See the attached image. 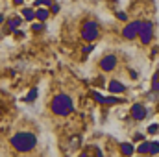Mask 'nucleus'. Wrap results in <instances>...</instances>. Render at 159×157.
Here are the masks:
<instances>
[{
  "mask_svg": "<svg viewBox=\"0 0 159 157\" xmlns=\"http://www.w3.org/2000/svg\"><path fill=\"white\" fill-rule=\"evenodd\" d=\"M100 34V26L96 20H87L83 22V28H81V37L85 41H94Z\"/></svg>",
  "mask_w": 159,
  "mask_h": 157,
  "instance_id": "obj_3",
  "label": "nucleus"
},
{
  "mask_svg": "<svg viewBox=\"0 0 159 157\" xmlns=\"http://www.w3.org/2000/svg\"><path fill=\"white\" fill-rule=\"evenodd\" d=\"M2 22H4V15H0V24H2Z\"/></svg>",
  "mask_w": 159,
  "mask_h": 157,
  "instance_id": "obj_27",
  "label": "nucleus"
},
{
  "mask_svg": "<svg viewBox=\"0 0 159 157\" xmlns=\"http://www.w3.org/2000/svg\"><path fill=\"white\" fill-rule=\"evenodd\" d=\"M34 4H35V6H50V4H52V0H35Z\"/></svg>",
  "mask_w": 159,
  "mask_h": 157,
  "instance_id": "obj_17",
  "label": "nucleus"
},
{
  "mask_svg": "<svg viewBox=\"0 0 159 157\" xmlns=\"http://www.w3.org/2000/svg\"><path fill=\"white\" fill-rule=\"evenodd\" d=\"M135 141H144V135H141V133H137V135H135Z\"/></svg>",
  "mask_w": 159,
  "mask_h": 157,
  "instance_id": "obj_25",
  "label": "nucleus"
},
{
  "mask_svg": "<svg viewBox=\"0 0 159 157\" xmlns=\"http://www.w3.org/2000/svg\"><path fill=\"white\" fill-rule=\"evenodd\" d=\"M115 67H117V57L115 56H106V57L100 59V69L104 72H111Z\"/></svg>",
  "mask_w": 159,
  "mask_h": 157,
  "instance_id": "obj_6",
  "label": "nucleus"
},
{
  "mask_svg": "<svg viewBox=\"0 0 159 157\" xmlns=\"http://www.w3.org/2000/svg\"><path fill=\"white\" fill-rule=\"evenodd\" d=\"M117 17H119L120 20H128V15H126L124 11H119V13H117Z\"/></svg>",
  "mask_w": 159,
  "mask_h": 157,
  "instance_id": "obj_20",
  "label": "nucleus"
},
{
  "mask_svg": "<svg viewBox=\"0 0 159 157\" xmlns=\"http://www.w3.org/2000/svg\"><path fill=\"white\" fill-rule=\"evenodd\" d=\"M35 98H37V89H32V91H30V94L24 98V102H34Z\"/></svg>",
  "mask_w": 159,
  "mask_h": 157,
  "instance_id": "obj_16",
  "label": "nucleus"
},
{
  "mask_svg": "<svg viewBox=\"0 0 159 157\" xmlns=\"http://www.w3.org/2000/svg\"><path fill=\"white\" fill-rule=\"evenodd\" d=\"M152 37H154V22L143 20L141 22V30H139V39L143 41V44H150Z\"/></svg>",
  "mask_w": 159,
  "mask_h": 157,
  "instance_id": "obj_4",
  "label": "nucleus"
},
{
  "mask_svg": "<svg viewBox=\"0 0 159 157\" xmlns=\"http://www.w3.org/2000/svg\"><path fill=\"white\" fill-rule=\"evenodd\" d=\"M22 2H24V0H15V4H22Z\"/></svg>",
  "mask_w": 159,
  "mask_h": 157,
  "instance_id": "obj_26",
  "label": "nucleus"
},
{
  "mask_svg": "<svg viewBox=\"0 0 159 157\" xmlns=\"http://www.w3.org/2000/svg\"><path fill=\"white\" fill-rule=\"evenodd\" d=\"M50 11H52V13H57V11H59V6H57V4H50Z\"/></svg>",
  "mask_w": 159,
  "mask_h": 157,
  "instance_id": "obj_21",
  "label": "nucleus"
},
{
  "mask_svg": "<svg viewBox=\"0 0 159 157\" xmlns=\"http://www.w3.org/2000/svg\"><path fill=\"white\" fill-rule=\"evenodd\" d=\"M35 144H37V139L30 131H19L17 135L11 137V146L19 152H30L35 148Z\"/></svg>",
  "mask_w": 159,
  "mask_h": 157,
  "instance_id": "obj_1",
  "label": "nucleus"
},
{
  "mask_svg": "<svg viewBox=\"0 0 159 157\" xmlns=\"http://www.w3.org/2000/svg\"><path fill=\"white\" fill-rule=\"evenodd\" d=\"M43 28H44L43 24H34V26H32V30H35V32H41Z\"/></svg>",
  "mask_w": 159,
  "mask_h": 157,
  "instance_id": "obj_22",
  "label": "nucleus"
},
{
  "mask_svg": "<svg viewBox=\"0 0 159 157\" xmlns=\"http://www.w3.org/2000/svg\"><path fill=\"white\" fill-rule=\"evenodd\" d=\"M146 131H148V135H157L159 133V124H150Z\"/></svg>",
  "mask_w": 159,
  "mask_h": 157,
  "instance_id": "obj_15",
  "label": "nucleus"
},
{
  "mask_svg": "<svg viewBox=\"0 0 159 157\" xmlns=\"http://www.w3.org/2000/svg\"><path fill=\"white\" fill-rule=\"evenodd\" d=\"M120 152H122L124 155H131V154L135 152V148H133L131 142H122V144H120Z\"/></svg>",
  "mask_w": 159,
  "mask_h": 157,
  "instance_id": "obj_9",
  "label": "nucleus"
},
{
  "mask_svg": "<svg viewBox=\"0 0 159 157\" xmlns=\"http://www.w3.org/2000/svg\"><path fill=\"white\" fill-rule=\"evenodd\" d=\"M107 91H109L111 94H120V92H124V91H126V87H124L120 81L113 79V81H109V85H107Z\"/></svg>",
  "mask_w": 159,
  "mask_h": 157,
  "instance_id": "obj_8",
  "label": "nucleus"
},
{
  "mask_svg": "<svg viewBox=\"0 0 159 157\" xmlns=\"http://www.w3.org/2000/svg\"><path fill=\"white\" fill-rule=\"evenodd\" d=\"M150 155H157L159 154V141L157 142H150V150H148Z\"/></svg>",
  "mask_w": 159,
  "mask_h": 157,
  "instance_id": "obj_14",
  "label": "nucleus"
},
{
  "mask_svg": "<svg viewBox=\"0 0 159 157\" xmlns=\"http://www.w3.org/2000/svg\"><path fill=\"white\" fill-rule=\"evenodd\" d=\"M48 9H44V7H39L37 11H35V19H39V22H44L46 19H48Z\"/></svg>",
  "mask_w": 159,
  "mask_h": 157,
  "instance_id": "obj_10",
  "label": "nucleus"
},
{
  "mask_svg": "<svg viewBox=\"0 0 159 157\" xmlns=\"http://www.w3.org/2000/svg\"><path fill=\"white\" fill-rule=\"evenodd\" d=\"M129 76H131V79H137V76H139V74H137L135 70H129Z\"/></svg>",
  "mask_w": 159,
  "mask_h": 157,
  "instance_id": "obj_24",
  "label": "nucleus"
},
{
  "mask_svg": "<svg viewBox=\"0 0 159 157\" xmlns=\"http://www.w3.org/2000/svg\"><path fill=\"white\" fill-rule=\"evenodd\" d=\"M83 52H85V54H89V52H93V44H89V46H85V48H83Z\"/></svg>",
  "mask_w": 159,
  "mask_h": 157,
  "instance_id": "obj_23",
  "label": "nucleus"
},
{
  "mask_svg": "<svg viewBox=\"0 0 159 157\" xmlns=\"http://www.w3.org/2000/svg\"><path fill=\"white\" fill-rule=\"evenodd\" d=\"M148 150H150V142L148 141H141V144L135 148V152H139V154H148Z\"/></svg>",
  "mask_w": 159,
  "mask_h": 157,
  "instance_id": "obj_12",
  "label": "nucleus"
},
{
  "mask_svg": "<svg viewBox=\"0 0 159 157\" xmlns=\"http://www.w3.org/2000/svg\"><path fill=\"white\" fill-rule=\"evenodd\" d=\"M20 22H22V20H20L19 17H17V19H11V20H7V30H9V32H15V30L20 26Z\"/></svg>",
  "mask_w": 159,
  "mask_h": 157,
  "instance_id": "obj_11",
  "label": "nucleus"
},
{
  "mask_svg": "<svg viewBox=\"0 0 159 157\" xmlns=\"http://www.w3.org/2000/svg\"><path fill=\"white\" fill-rule=\"evenodd\" d=\"M93 98H94L96 102H100V104L104 102V96H102V94H98V92H93Z\"/></svg>",
  "mask_w": 159,
  "mask_h": 157,
  "instance_id": "obj_18",
  "label": "nucleus"
},
{
  "mask_svg": "<svg viewBox=\"0 0 159 157\" xmlns=\"http://www.w3.org/2000/svg\"><path fill=\"white\" fill-rule=\"evenodd\" d=\"M50 109L59 117H67V115H70L74 111L72 98L69 94H57V96H54V100L50 104Z\"/></svg>",
  "mask_w": 159,
  "mask_h": 157,
  "instance_id": "obj_2",
  "label": "nucleus"
},
{
  "mask_svg": "<svg viewBox=\"0 0 159 157\" xmlns=\"http://www.w3.org/2000/svg\"><path fill=\"white\" fill-rule=\"evenodd\" d=\"M146 117V107L143 105V104H133L131 105V118H135V120H144Z\"/></svg>",
  "mask_w": 159,
  "mask_h": 157,
  "instance_id": "obj_7",
  "label": "nucleus"
},
{
  "mask_svg": "<svg viewBox=\"0 0 159 157\" xmlns=\"http://www.w3.org/2000/svg\"><path fill=\"white\" fill-rule=\"evenodd\" d=\"M139 30H141V20H131V22H128L126 26H124V30H122V35L126 37V39H135V37H139Z\"/></svg>",
  "mask_w": 159,
  "mask_h": 157,
  "instance_id": "obj_5",
  "label": "nucleus"
},
{
  "mask_svg": "<svg viewBox=\"0 0 159 157\" xmlns=\"http://www.w3.org/2000/svg\"><path fill=\"white\" fill-rule=\"evenodd\" d=\"M22 15H24L26 20H34V19H35V11H34L32 7H24V9H22Z\"/></svg>",
  "mask_w": 159,
  "mask_h": 157,
  "instance_id": "obj_13",
  "label": "nucleus"
},
{
  "mask_svg": "<svg viewBox=\"0 0 159 157\" xmlns=\"http://www.w3.org/2000/svg\"><path fill=\"white\" fill-rule=\"evenodd\" d=\"M152 91H154V92H159V79L152 81Z\"/></svg>",
  "mask_w": 159,
  "mask_h": 157,
  "instance_id": "obj_19",
  "label": "nucleus"
}]
</instances>
